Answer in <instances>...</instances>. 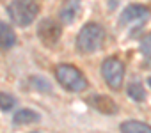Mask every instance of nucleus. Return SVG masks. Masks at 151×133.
<instances>
[{"label":"nucleus","mask_w":151,"mask_h":133,"mask_svg":"<svg viewBox=\"0 0 151 133\" xmlns=\"http://www.w3.org/2000/svg\"><path fill=\"white\" fill-rule=\"evenodd\" d=\"M55 78L69 92H82L87 89V80L84 73L71 64H59L55 68Z\"/></svg>","instance_id":"f257e3e1"},{"label":"nucleus","mask_w":151,"mask_h":133,"mask_svg":"<svg viewBox=\"0 0 151 133\" xmlns=\"http://www.w3.org/2000/svg\"><path fill=\"white\" fill-rule=\"evenodd\" d=\"M39 13V4L36 0H13L7 6V14L18 27H29Z\"/></svg>","instance_id":"f03ea898"},{"label":"nucleus","mask_w":151,"mask_h":133,"mask_svg":"<svg viewBox=\"0 0 151 133\" xmlns=\"http://www.w3.org/2000/svg\"><path fill=\"white\" fill-rule=\"evenodd\" d=\"M105 30L98 23H87L77 36V48L82 53H94L103 46Z\"/></svg>","instance_id":"7ed1b4c3"},{"label":"nucleus","mask_w":151,"mask_h":133,"mask_svg":"<svg viewBox=\"0 0 151 133\" xmlns=\"http://www.w3.org/2000/svg\"><path fill=\"white\" fill-rule=\"evenodd\" d=\"M101 75L110 89L119 91L123 87V78H124V64L117 57H109L101 64Z\"/></svg>","instance_id":"20e7f679"},{"label":"nucleus","mask_w":151,"mask_h":133,"mask_svg":"<svg viewBox=\"0 0 151 133\" xmlns=\"http://www.w3.org/2000/svg\"><path fill=\"white\" fill-rule=\"evenodd\" d=\"M60 34H62L60 23L57 20H53V18H43L39 21V25H37V37L48 48L57 44V41L60 39Z\"/></svg>","instance_id":"39448f33"},{"label":"nucleus","mask_w":151,"mask_h":133,"mask_svg":"<svg viewBox=\"0 0 151 133\" xmlns=\"http://www.w3.org/2000/svg\"><path fill=\"white\" fill-rule=\"evenodd\" d=\"M149 9H146L144 6L139 4H130L128 7H124V11L121 13V20L119 23L124 27H132V25H140L149 18Z\"/></svg>","instance_id":"423d86ee"},{"label":"nucleus","mask_w":151,"mask_h":133,"mask_svg":"<svg viewBox=\"0 0 151 133\" xmlns=\"http://www.w3.org/2000/svg\"><path fill=\"white\" fill-rule=\"evenodd\" d=\"M78 13H80V0H64V4L60 7V13H59L60 23L71 25L75 20H77Z\"/></svg>","instance_id":"0eeeda50"},{"label":"nucleus","mask_w":151,"mask_h":133,"mask_svg":"<svg viewBox=\"0 0 151 133\" xmlns=\"http://www.w3.org/2000/svg\"><path fill=\"white\" fill-rule=\"evenodd\" d=\"M87 103H89L93 108H96L98 112H101V114H116V112H117L116 101L110 99L109 96H103V94L91 96V98L87 99Z\"/></svg>","instance_id":"6e6552de"},{"label":"nucleus","mask_w":151,"mask_h":133,"mask_svg":"<svg viewBox=\"0 0 151 133\" xmlns=\"http://www.w3.org/2000/svg\"><path fill=\"white\" fill-rule=\"evenodd\" d=\"M16 43V36L7 23H0V50H9Z\"/></svg>","instance_id":"1a4fd4ad"},{"label":"nucleus","mask_w":151,"mask_h":133,"mask_svg":"<svg viewBox=\"0 0 151 133\" xmlns=\"http://www.w3.org/2000/svg\"><path fill=\"white\" fill-rule=\"evenodd\" d=\"M39 119H41V115L34 110H29V108H23V110L14 114L16 124H32V122H39Z\"/></svg>","instance_id":"9d476101"},{"label":"nucleus","mask_w":151,"mask_h":133,"mask_svg":"<svg viewBox=\"0 0 151 133\" xmlns=\"http://www.w3.org/2000/svg\"><path fill=\"white\" fill-rule=\"evenodd\" d=\"M121 131L126 133H151V126L140 121H126L121 124Z\"/></svg>","instance_id":"9b49d317"},{"label":"nucleus","mask_w":151,"mask_h":133,"mask_svg":"<svg viewBox=\"0 0 151 133\" xmlns=\"http://www.w3.org/2000/svg\"><path fill=\"white\" fill-rule=\"evenodd\" d=\"M126 91H128V96L135 101H144L146 99V91L142 89L140 84H130Z\"/></svg>","instance_id":"f8f14e48"},{"label":"nucleus","mask_w":151,"mask_h":133,"mask_svg":"<svg viewBox=\"0 0 151 133\" xmlns=\"http://www.w3.org/2000/svg\"><path fill=\"white\" fill-rule=\"evenodd\" d=\"M14 98L11 94H6V92H0V108L2 110H9L14 107Z\"/></svg>","instance_id":"ddd939ff"},{"label":"nucleus","mask_w":151,"mask_h":133,"mask_svg":"<svg viewBox=\"0 0 151 133\" xmlns=\"http://www.w3.org/2000/svg\"><path fill=\"white\" fill-rule=\"evenodd\" d=\"M140 51L146 59H151V34L144 36L140 41Z\"/></svg>","instance_id":"4468645a"},{"label":"nucleus","mask_w":151,"mask_h":133,"mask_svg":"<svg viewBox=\"0 0 151 133\" xmlns=\"http://www.w3.org/2000/svg\"><path fill=\"white\" fill-rule=\"evenodd\" d=\"M147 84H149V87H151V78H149V80H147Z\"/></svg>","instance_id":"2eb2a0df"}]
</instances>
